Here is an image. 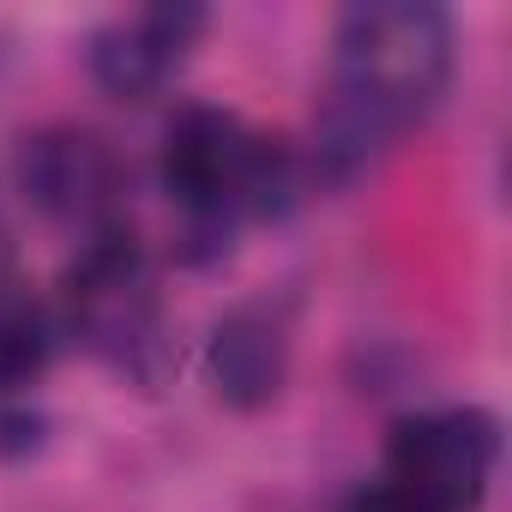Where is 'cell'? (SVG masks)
<instances>
[{
    "instance_id": "cell-2",
    "label": "cell",
    "mask_w": 512,
    "mask_h": 512,
    "mask_svg": "<svg viewBox=\"0 0 512 512\" xmlns=\"http://www.w3.org/2000/svg\"><path fill=\"white\" fill-rule=\"evenodd\" d=\"M157 169L181 223L211 247H223L247 217H272L296 187V163L278 139L211 103H187L169 121Z\"/></svg>"
},
{
    "instance_id": "cell-5",
    "label": "cell",
    "mask_w": 512,
    "mask_h": 512,
    "mask_svg": "<svg viewBox=\"0 0 512 512\" xmlns=\"http://www.w3.org/2000/svg\"><path fill=\"white\" fill-rule=\"evenodd\" d=\"M13 181L55 223H79L85 235H97L109 229V211L121 199V157L85 127H37L13 151Z\"/></svg>"
},
{
    "instance_id": "cell-4",
    "label": "cell",
    "mask_w": 512,
    "mask_h": 512,
    "mask_svg": "<svg viewBox=\"0 0 512 512\" xmlns=\"http://www.w3.org/2000/svg\"><path fill=\"white\" fill-rule=\"evenodd\" d=\"M500 464V428L488 410L440 404L416 410L392 428L386 446V482L404 488L428 512H476Z\"/></svg>"
},
{
    "instance_id": "cell-10",
    "label": "cell",
    "mask_w": 512,
    "mask_h": 512,
    "mask_svg": "<svg viewBox=\"0 0 512 512\" xmlns=\"http://www.w3.org/2000/svg\"><path fill=\"white\" fill-rule=\"evenodd\" d=\"M0 278H13V272H7V235H0Z\"/></svg>"
},
{
    "instance_id": "cell-8",
    "label": "cell",
    "mask_w": 512,
    "mask_h": 512,
    "mask_svg": "<svg viewBox=\"0 0 512 512\" xmlns=\"http://www.w3.org/2000/svg\"><path fill=\"white\" fill-rule=\"evenodd\" d=\"M49 356H55V320H49V308L25 284L0 278V398L37 386L43 368H49Z\"/></svg>"
},
{
    "instance_id": "cell-7",
    "label": "cell",
    "mask_w": 512,
    "mask_h": 512,
    "mask_svg": "<svg viewBox=\"0 0 512 512\" xmlns=\"http://www.w3.org/2000/svg\"><path fill=\"white\" fill-rule=\"evenodd\" d=\"M211 386L223 404L235 410H260L284 392V374H290V332L272 308H235L217 320L211 332Z\"/></svg>"
},
{
    "instance_id": "cell-9",
    "label": "cell",
    "mask_w": 512,
    "mask_h": 512,
    "mask_svg": "<svg viewBox=\"0 0 512 512\" xmlns=\"http://www.w3.org/2000/svg\"><path fill=\"white\" fill-rule=\"evenodd\" d=\"M344 512H428V506H416L404 488H392V482H374V488H362Z\"/></svg>"
},
{
    "instance_id": "cell-1",
    "label": "cell",
    "mask_w": 512,
    "mask_h": 512,
    "mask_svg": "<svg viewBox=\"0 0 512 512\" xmlns=\"http://www.w3.org/2000/svg\"><path fill=\"white\" fill-rule=\"evenodd\" d=\"M452 79V25L428 0H362L332 31L326 103L314 121L320 175L344 181L404 139Z\"/></svg>"
},
{
    "instance_id": "cell-3",
    "label": "cell",
    "mask_w": 512,
    "mask_h": 512,
    "mask_svg": "<svg viewBox=\"0 0 512 512\" xmlns=\"http://www.w3.org/2000/svg\"><path fill=\"white\" fill-rule=\"evenodd\" d=\"M61 308H67V332L109 362L115 374L151 386L169 362L163 344V296H157V272L145 260V247L127 229H97L85 235L79 260L67 266L61 284Z\"/></svg>"
},
{
    "instance_id": "cell-6",
    "label": "cell",
    "mask_w": 512,
    "mask_h": 512,
    "mask_svg": "<svg viewBox=\"0 0 512 512\" xmlns=\"http://www.w3.org/2000/svg\"><path fill=\"white\" fill-rule=\"evenodd\" d=\"M205 31V13L199 7H139V13H121L109 19L97 37H91V79L121 97V103H145L157 97L181 61L193 55Z\"/></svg>"
}]
</instances>
